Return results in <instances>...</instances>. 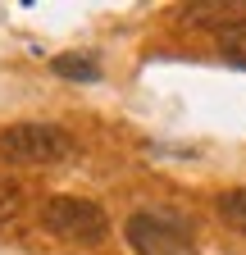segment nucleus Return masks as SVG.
Here are the masks:
<instances>
[{
	"label": "nucleus",
	"instance_id": "f257e3e1",
	"mask_svg": "<svg viewBox=\"0 0 246 255\" xmlns=\"http://www.w3.org/2000/svg\"><path fill=\"white\" fill-rule=\"evenodd\" d=\"M132 255H196L192 223L173 210H137L123 223Z\"/></svg>",
	"mask_w": 246,
	"mask_h": 255
},
{
	"label": "nucleus",
	"instance_id": "f03ea898",
	"mask_svg": "<svg viewBox=\"0 0 246 255\" xmlns=\"http://www.w3.org/2000/svg\"><path fill=\"white\" fill-rule=\"evenodd\" d=\"M0 155L9 164H27V169H41V164H59V159L73 155V137L55 123H14L0 132Z\"/></svg>",
	"mask_w": 246,
	"mask_h": 255
},
{
	"label": "nucleus",
	"instance_id": "7ed1b4c3",
	"mask_svg": "<svg viewBox=\"0 0 246 255\" xmlns=\"http://www.w3.org/2000/svg\"><path fill=\"white\" fill-rule=\"evenodd\" d=\"M41 228L64 242H78V246H101L110 237V219L87 196H50L41 205Z\"/></svg>",
	"mask_w": 246,
	"mask_h": 255
},
{
	"label": "nucleus",
	"instance_id": "20e7f679",
	"mask_svg": "<svg viewBox=\"0 0 246 255\" xmlns=\"http://www.w3.org/2000/svg\"><path fill=\"white\" fill-rule=\"evenodd\" d=\"M182 23L187 27H210V32H224L246 23V0H192L182 5Z\"/></svg>",
	"mask_w": 246,
	"mask_h": 255
},
{
	"label": "nucleus",
	"instance_id": "39448f33",
	"mask_svg": "<svg viewBox=\"0 0 246 255\" xmlns=\"http://www.w3.org/2000/svg\"><path fill=\"white\" fill-rule=\"evenodd\" d=\"M50 69L59 78H69V82H101V64L91 55H55Z\"/></svg>",
	"mask_w": 246,
	"mask_h": 255
},
{
	"label": "nucleus",
	"instance_id": "423d86ee",
	"mask_svg": "<svg viewBox=\"0 0 246 255\" xmlns=\"http://www.w3.org/2000/svg\"><path fill=\"white\" fill-rule=\"evenodd\" d=\"M214 210H219V219L228 223V228L246 233V187H233V191H224V196L214 201Z\"/></svg>",
	"mask_w": 246,
	"mask_h": 255
},
{
	"label": "nucleus",
	"instance_id": "0eeeda50",
	"mask_svg": "<svg viewBox=\"0 0 246 255\" xmlns=\"http://www.w3.org/2000/svg\"><path fill=\"white\" fill-rule=\"evenodd\" d=\"M219 55L228 64H237V69H246V23L242 27H228L224 37H219Z\"/></svg>",
	"mask_w": 246,
	"mask_h": 255
},
{
	"label": "nucleus",
	"instance_id": "6e6552de",
	"mask_svg": "<svg viewBox=\"0 0 246 255\" xmlns=\"http://www.w3.org/2000/svg\"><path fill=\"white\" fill-rule=\"evenodd\" d=\"M18 210H23V191H18V182H14V178H0V223L14 219Z\"/></svg>",
	"mask_w": 246,
	"mask_h": 255
}]
</instances>
